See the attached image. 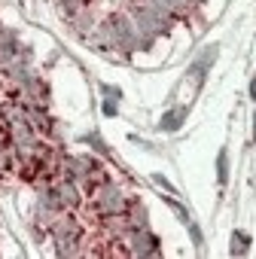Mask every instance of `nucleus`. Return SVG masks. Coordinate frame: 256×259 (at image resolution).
Masks as SVG:
<instances>
[{
  "mask_svg": "<svg viewBox=\"0 0 256 259\" xmlns=\"http://www.w3.org/2000/svg\"><path fill=\"white\" fill-rule=\"evenodd\" d=\"M128 201H132V198H125V195L119 192V186H113L110 180H107L104 186H95V189L89 192V210H92L95 220L113 217V213H125V210H128Z\"/></svg>",
  "mask_w": 256,
  "mask_h": 259,
  "instance_id": "obj_1",
  "label": "nucleus"
},
{
  "mask_svg": "<svg viewBox=\"0 0 256 259\" xmlns=\"http://www.w3.org/2000/svg\"><path fill=\"white\" fill-rule=\"evenodd\" d=\"M101 31H104V37H107L113 46H122V49H135V46H138L135 22H128L125 16H110Z\"/></svg>",
  "mask_w": 256,
  "mask_h": 259,
  "instance_id": "obj_2",
  "label": "nucleus"
},
{
  "mask_svg": "<svg viewBox=\"0 0 256 259\" xmlns=\"http://www.w3.org/2000/svg\"><path fill=\"white\" fill-rule=\"evenodd\" d=\"M128 253L132 256H159V238L150 235V229H138V232H128Z\"/></svg>",
  "mask_w": 256,
  "mask_h": 259,
  "instance_id": "obj_3",
  "label": "nucleus"
},
{
  "mask_svg": "<svg viewBox=\"0 0 256 259\" xmlns=\"http://www.w3.org/2000/svg\"><path fill=\"white\" fill-rule=\"evenodd\" d=\"M28 110V125L34 128L37 135H49L52 132V119L46 116V110L40 107V104H31V107H25Z\"/></svg>",
  "mask_w": 256,
  "mask_h": 259,
  "instance_id": "obj_4",
  "label": "nucleus"
},
{
  "mask_svg": "<svg viewBox=\"0 0 256 259\" xmlns=\"http://www.w3.org/2000/svg\"><path fill=\"white\" fill-rule=\"evenodd\" d=\"M183 119H186V110H183V107H177V110H168V113L162 116L159 128H162V132H177Z\"/></svg>",
  "mask_w": 256,
  "mask_h": 259,
  "instance_id": "obj_5",
  "label": "nucleus"
},
{
  "mask_svg": "<svg viewBox=\"0 0 256 259\" xmlns=\"http://www.w3.org/2000/svg\"><path fill=\"white\" fill-rule=\"evenodd\" d=\"M150 4H153V7H159L162 13H168L171 19H174V16H183V13H186L183 0H150Z\"/></svg>",
  "mask_w": 256,
  "mask_h": 259,
  "instance_id": "obj_6",
  "label": "nucleus"
},
{
  "mask_svg": "<svg viewBox=\"0 0 256 259\" xmlns=\"http://www.w3.org/2000/svg\"><path fill=\"white\" fill-rule=\"evenodd\" d=\"M247 244H250V238L244 232H235L232 235V256H244L247 253Z\"/></svg>",
  "mask_w": 256,
  "mask_h": 259,
  "instance_id": "obj_7",
  "label": "nucleus"
},
{
  "mask_svg": "<svg viewBox=\"0 0 256 259\" xmlns=\"http://www.w3.org/2000/svg\"><path fill=\"white\" fill-rule=\"evenodd\" d=\"M217 177H220V183L229 180V153H226V150H220V159H217Z\"/></svg>",
  "mask_w": 256,
  "mask_h": 259,
  "instance_id": "obj_8",
  "label": "nucleus"
},
{
  "mask_svg": "<svg viewBox=\"0 0 256 259\" xmlns=\"http://www.w3.org/2000/svg\"><path fill=\"white\" fill-rule=\"evenodd\" d=\"M0 147H13V132L4 119H0Z\"/></svg>",
  "mask_w": 256,
  "mask_h": 259,
  "instance_id": "obj_9",
  "label": "nucleus"
},
{
  "mask_svg": "<svg viewBox=\"0 0 256 259\" xmlns=\"http://www.w3.org/2000/svg\"><path fill=\"white\" fill-rule=\"evenodd\" d=\"M153 180H156V183H159V186H162V189H168V195H174V186H171V183H168V180H165V177H162V174H156V177H153Z\"/></svg>",
  "mask_w": 256,
  "mask_h": 259,
  "instance_id": "obj_10",
  "label": "nucleus"
},
{
  "mask_svg": "<svg viewBox=\"0 0 256 259\" xmlns=\"http://www.w3.org/2000/svg\"><path fill=\"white\" fill-rule=\"evenodd\" d=\"M189 232H192V241H195V244H201V232H198V226H195L192 220H189Z\"/></svg>",
  "mask_w": 256,
  "mask_h": 259,
  "instance_id": "obj_11",
  "label": "nucleus"
},
{
  "mask_svg": "<svg viewBox=\"0 0 256 259\" xmlns=\"http://www.w3.org/2000/svg\"><path fill=\"white\" fill-rule=\"evenodd\" d=\"M104 113H107V116H116V101H107V104H104Z\"/></svg>",
  "mask_w": 256,
  "mask_h": 259,
  "instance_id": "obj_12",
  "label": "nucleus"
},
{
  "mask_svg": "<svg viewBox=\"0 0 256 259\" xmlns=\"http://www.w3.org/2000/svg\"><path fill=\"white\" fill-rule=\"evenodd\" d=\"M250 98L256 101V76H253V82H250Z\"/></svg>",
  "mask_w": 256,
  "mask_h": 259,
  "instance_id": "obj_13",
  "label": "nucleus"
}]
</instances>
